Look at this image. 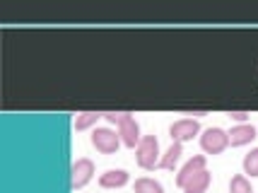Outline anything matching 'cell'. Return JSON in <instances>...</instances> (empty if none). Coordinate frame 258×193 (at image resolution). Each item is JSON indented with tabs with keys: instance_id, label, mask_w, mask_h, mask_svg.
<instances>
[{
	"instance_id": "1",
	"label": "cell",
	"mask_w": 258,
	"mask_h": 193,
	"mask_svg": "<svg viewBox=\"0 0 258 193\" xmlns=\"http://www.w3.org/2000/svg\"><path fill=\"white\" fill-rule=\"evenodd\" d=\"M104 118L118 128L121 143H123L125 148L135 150L140 145V140H143V138H140V125H138V121L133 118V114H128V111H123V114H118V111H106Z\"/></svg>"
},
{
	"instance_id": "2",
	"label": "cell",
	"mask_w": 258,
	"mask_h": 193,
	"mask_svg": "<svg viewBox=\"0 0 258 193\" xmlns=\"http://www.w3.org/2000/svg\"><path fill=\"white\" fill-rule=\"evenodd\" d=\"M159 143L155 136H145L140 140V145L135 148V162L143 169H155L159 164Z\"/></svg>"
},
{
	"instance_id": "3",
	"label": "cell",
	"mask_w": 258,
	"mask_h": 193,
	"mask_svg": "<svg viewBox=\"0 0 258 193\" xmlns=\"http://www.w3.org/2000/svg\"><path fill=\"white\" fill-rule=\"evenodd\" d=\"M227 145H229V133L227 131H222V128H208V131H203V136H201L203 152L220 155V152L227 150Z\"/></svg>"
},
{
	"instance_id": "4",
	"label": "cell",
	"mask_w": 258,
	"mask_h": 193,
	"mask_svg": "<svg viewBox=\"0 0 258 193\" xmlns=\"http://www.w3.org/2000/svg\"><path fill=\"white\" fill-rule=\"evenodd\" d=\"M90 140L92 145L97 148V152H101V155H113L118 150V145H121V136L116 131H111V128H94Z\"/></svg>"
},
{
	"instance_id": "5",
	"label": "cell",
	"mask_w": 258,
	"mask_h": 193,
	"mask_svg": "<svg viewBox=\"0 0 258 193\" xmlns=\"http://www.w3.org/2000/svg\"><path fill=\"white\" fill-rule=\"evenodd\" d=\"M201 133V125L196 118H179L174 121L171 128H169V136H171V143H186V140H193V136Z\"/></svg>"
},
{
	"instance_id": "6",
	"label": "cell",
	"mask_w": 258,
	"mask_h": 193,
	"mask_svg": "<svg viewBox=\"0 0 258 193\" xmlns=\"http://www.w3.org/2000/svg\"><path fill=\"white\" fill-rule=\"evenodd\" d=\"M92 176H94V162L87 157H80L78 162L73 164V188H75V191L85 188V186L92 181Z\"/></svg>"
},
{
	"instance_id": "7",
	"label": "cell",
	"mask_w": 258,
	"mask_h": 193,
	"mask_svg": "<svg viewBox=\"0 0 258 193\" xmlns=\"http://www.w3.org/2000/svg\"><path fill=\"white\" fill-rule=\"evenodd\" d=\"M203 169H205V157H203V155H196V157H191L179 169V174H176V186H181V188H183V186L191 181L196 174H201Z\"/></svg>"
},
{
	"instance_id": "8",
	"label": "cell",
	"mask_w": 258,
	"mask_h": 193,
	"mask_svg": "<svg viewBox=\"0 0 258 193\" xmlns=\"http://www.w3.org/2000/svg\"><path fill=\"white\" fill-rule=\"evenodd\" d=\"M256 138V128L251 123H241V125H234L232 131H229V145L232 148H241V145H246Z\"/></svg>"
},
{
	"instance_id": "9",
	"label": "cell",
	"mask_w": 258,
	"mask_h": 193,
	"mask_svg": "<svg viewBox=\"0 0 258 193\" xmlns=\"http://www.w3.org/2000/svg\"><path fill=\"white\" fill-rule=\"evenodd\" d=\"M125 183H128V171L125 169H109L99 176L101 188H121Z\"/></svg>"
},
{
	"instance_id": "10",
	"label": "cell",
	"mask_w": 258,
	"mask_h": 193,
	"mask_svg": "<svg viewBox=\"0 0 258 193\" xmlns=\"http://www.w3.org/2000/svg\"><path fill=\"white\" fill-rule=\"evenodd\" d=\"M181 155H183V143H171L169 145V150L162 155V159H159V169H174L176 167V162L181 159Z\"/></svg>"
},
{
	"instance_id": "11",
	"label": "cell",
	"mask_w": 258,
	"mask_h": 193,
	"mask_svg": "<svg viewBox=\"0 0 258 193\" xmlns=\"http://www.w3.org/2000/svg\"><path fill=\"white\" fill-rule=\"evenodd\" d=\"M208 186H210V171L203 169L201 174H196L191 181L183 186V193H205Z\"/></svg>"
},
{
	"instance_id": "12",
	"label": "cell",
	"mask_w": 258,
	"mask_h": 193,
	"mask_svg": "<svg viewBox=\"0 0 258 193\" xmlns=\"http://www.w3.org/2000/svg\"><path fill=\"white\" fill-rule=\"evenodd\" d=\"M104 114H97V111H82V114L75 116V128L78 131H87V128H92V125L99 121Z\"/></svg>"
},
{
	"instance_id": "13",
	"label": "cell",
	"mask_w": 258,
	"mask_h": 193,
	"mask_svg": "<svg viewBox=\"0 0 258 193\" xmlns=\"http://www.w3.org/2000/svg\"><path fill=\"white\" fill-rule=\"evenodd\" d=\"M133 188H135V193H164V188H162V183L155 181V179H147V176H143V179H138Z\"/></svg>"
},
{
	"instance_id": "14",
	"label": "cell",
	"mask_w": 258,
	"mask_h": 193,
	"mask_svg": "<svg viewBox=\"0 0 258 193\" xmlns=\"http://www.w3.org/2000/svg\"><path fill=\"white\" fill-rule=\"evenodd\" d=\"M229 193H253V188H251V181L244 174H236L229 181Z\"/></svg>"
},
{
	"instance_id": "15",
	"label": "cell",
	"mask_w": 258,
	"mask_h": 193,
	"mask_svg": "<svg viewBox=\"0 0 258 193\" xmlns=\"http://www.w3.org/2000/svg\"><path fill=\"white\" fill-rule=\"evenodd\" d=\"M244 171L251 176H258V148H253L251 152L244 155Z\"/></svg>"
},
{
	"instance_id": "16",
	"label": "cell",
	"mask_w": 258,
	"mask_h": 193,
	"mask_svg": "<svg viewBox=\"0 0 258 193\" xmlns=\"http://www.w3.org/2000/svg\"><path fill=\"white\" fill-rule=\"evenodd\" d=\"M227 116H229L232 121H236V123L241 125V123H246L251 114H248V111H227Z\"/></svg>"
},
{
	"instance_id": "17",
	"label": "cell",
	"mask_w": 258,
	"mask_h": 193,
	"mask_svg": "<svg viewBox=\"0 0 258 193\" xmlns=\"http://www.w3.org/2000/svg\"><path fill=\"white\" fill-rule=\"evenodd\" d=\"M183 114L186 116H205L208 109H196V111H193V109H183Z\"/></svg>"
}]
</instances>
